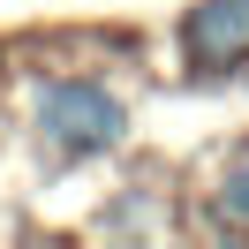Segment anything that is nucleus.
I'll list each match as a JSON object with an SVG mask.
<instances>
[{
  "instance_id": "1",
  "label": "nucleus",
  "mask_w": 249,
  "mask_h": 249,
  "mask_svg": "<svg viewBox=\"0 0 249 249\" xmlns=\"http://www.w3.org/2000/svg\"><path fill=\"white\" fill-rule=\"evenodd\" d=\"M38 128H46L61 151H106V143H121L128 106L106 91V83L68 76V83H46V98H38Z\"/></svg>"
},
{
  "instance_id": "2",
  "label": "nucleus",
  "mask_w": 249,
  "mask_h": 249,
  "mask_svg": "<svg viewBox=\"0 0 249 249\" xmlns=\"http://www.w3.org/2000/svg\"><path fill=\"white\" fill-rule=\"evenodd\" d=\"M181 46H189V61H196L204 76L242 68L249 61V0H212V8H196V16L181 23Z\"/></svg>"
},
{
  "instance_id": "3",
  "label": "nucleus",
  "mask_w": 249,
  "mask_h": 249,
  "mask_svg": "<svg viewBox=\"0 0 249 249\" xmlns=\"http://www.w3.org/2000/svg\"><path fill=\"white\" fill-rule=\"evenodd\" d=\"M219 219L227 227H249V151L227 166V181H219Z\"/></svg>"
}]
</instances>
